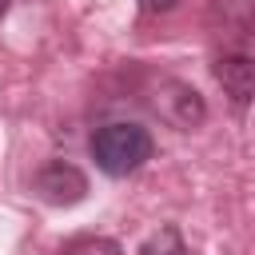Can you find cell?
<instances>
[{
	"label": "cell",
	"instance_id": "6da1fadb",
	"mask_svg": "<svg viewBox=\"0 0 255 255\" xmlns=\"http://www.w3.org/2000/svg\"><path fill=\"white\" fill-rule=\"evenodd\" d=\"M88 147H92V159H96V167L104 175L124 179V175L139 171L151 159V147L155 143H151V131L147 128H139L131 120H112V124L96 128V135H92Z\"/></svg>",
	"mask_w": 255,
	"mask_h": 255
},
{
	"label": "cell",
	"instance_id": "ba28073f",
	"mask_svg": "<svg viewBox=\"0 0 255 255\" xmlns=\"http://www.w3.org/2000/svg\"><path fill=\"white\" fill-rule=\"evenodd\" d=\"M8 4H12V0H0V16H4V12H8Z\"/></svg>",
	"mask_w": 255,
	"mask_h": 255
},
{
	"label": "cell",
	"instance_id": "8992f818",
	"mask_svg": "<svg viewBox=\"0 0 255 255\" xmlns=\"http://www.w3.org/2000/svg\"><path fill=\"white\" fill-rule=\"evenodd\" d=\"M60 255H124L116 239H104V235H84V239H72Z\"/></svg>",
	"mask_w": 255,
	"mask_h": 255
},
{
	"label": "cell",
	"instance_id": "7a4b0ae2",
	"mask_svg": "<svg viewBox=\"0 0 255 255\" xmlns=\"http://www.w3.org/2000/svg\"><path fill=\"white\" fill-rule=\"evenodd\" d=\"M151 108L159 112L163 124H171V128H179V131L199 128L203 116H207L203 96H199L191 84H183V80H159V88H155V96H151Z\"/></svg>",
	"mask_w": 255,
	"mask_h": 255
},
{
	"label": "cell",
	"instance_id": "3957f363",
	"mask_svg": "<svg viewBox=\"0 0 255 255\" xmlns=\"http://www.w3.org/2000/svg\"><path fill=\"white\" fill-rule=\"evenodd\" d=\"M32 187H36V195H40L44 203H52V207H72V203H80V199L88 195V175H84L76 163H68V159H52V163H44V167L36 171Z\"/></svg>",
	"mask_w": 255,
	"mask_h": 255
},
{
	"label": "cell",
	"instance_id": "277c9868",
	"mask_svg": "<svg viewBox=\"0 0 255 255\" xmlns=\"http://www.w3.org/2000/svg\"><path fill=\"white\" fill-rule=\"evenodd\" d=\"M219 88L231 96V104H251L255 100V60L243 56V52H223L215 64H211Z\"/></svg>",
	"mask_w": 255,
	"mask_h": 255
},
{
	"label": "cell",
	"instance_id": "52a82bcc",
	"mask_svg": "<svg viewBox=\"0 0 255 255\" xmlns=\"http://www.w3.org/2000/svg\"><path fill=\"white\" fill-rule=\"evenodd\" d=\"M179 0H139V8L143 12H151V16H159V12H171Z\"/></svg>",
	"mask_w": 255,
	"mask_h": 255
},
{
	"label": "cell",
	"instance_id": "5b68a950",
	"mask_svg": "<svg viewBox=\"0 0 255 255\" xmlns=\"http://www.w3.org/2000/svg\"><path fill=\"white\" fill-rule=\"evenodd\" d=\"M139 255H187V243H183V235H179V227H175V223H163L155 235H147V239H143Z\"/></svg>",
	"mask_w": 255,
	"mask_h": 255
}]
</instances>
